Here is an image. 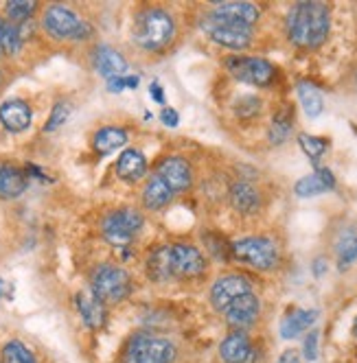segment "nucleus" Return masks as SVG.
Here are the masks:
<instances>
[{
  "instance_id": "1",
  "label": "nucleus",
  "mask_w": 357,
  "mask_h": 363,
  "mask_svg": "<svg viewBox=\"0 0 357 363\" xmlns=\"http://www.w3.org/2000/svg\"><path fill=\"white\" fill-rule=\"evenodd\" d=\"M331 27L329 9L320 3H298L287 13V35L300 48L320 46Z\"/></svg>"
},
{
  "instance_id": "2",
  "label": "nucleus",
  "mask_w": 357,
  "mask_h": 363,
  "mask_svg": "<svg viewBox=\"0 0 357 363\" xmlns=\"http://www.w3.org/2000/svg\"><path fill=\"white\" fill-rule=\"evenodd\" d=\"M134 42L145 50H160L175 35V22L169 11L149 7L136 16L134 22Z\"/></svg>"
},
{
  "instance_id": "3",
  "label": "nucleus",
  "mask_w": 357,
  "mask_h": 363,
  "mask_svg": "<svg viewBox=\"0 0 357 363\" xmlns=\"http://www.w3.org/2000/svg\"><path fill=\"white\" fill-rule=\"evenodd\" d=\"M90 289L99 302L119 304V302L130 298V294L134 289V282H132V276L127 274L123 267L112 265V263H104L92 272Z\"/></svg>"
},
{
  "instance_id": "4",
  "label": "nucleus",
  "mask_w": 357,
  "mask_h": 363,
  "mask_svg": "<svg viewBox=\"0 0 357 363\" xmlns=\"http://www.w3.org/2000/svg\"><path fill=\"white\" fill-rule=\"evenodd\" d=\"M44 29L55 40H86L92 35V27L72 9L64 5H50L42 18Z\"/></svg>"
},
{
  "instance_id": "5",
  "label": "nucleus",
  "mask_w": 357,
  "mask_h": 363,
  "mask_svg": "<svg viewBox=\"0 0 357 363\" xmlns=\"http://www.w3.org/2000/svg\"><path fill=\"white\" fill-rule=\"evenodd\" d=\"M202 29L211 35L213 42L221 44L226 48L241 50V48L250 46V42H252V27L241 24V22H235V20H228V18L217 16V13H211V16L204 18Z\"/></svg>"
},
{
  "instance_id": "6",
  "label": "nucleus",
  "mask_w": 357,
  "mask_h": 363,
  "mask_svg": "<svg viewBox=\"0 0 357 363\" xmlns=\"http://www.w3.org/2000/svg\"><path fill=\"white\" fill-rule=\"evenodd\" d=\"M233 256L237 261L254 267V269H274L278 265V247L274 241L265 239V237H246L239 239L237 243H233Z\"/></svg>"
},
{
  "instance_id": "7",
  "label": "nucleus",
  "mask_w": 357,
  "mask_h": 363,
  "mask_svg": "<svg viewBox=\"0 0 357 363\" xmlns=\"http://www.w3.org/2000/svg\"><path fill=\"white\" fill-rule=\"evenodd\" d=\"M143 215L136 208H119L101 221V232L112 245H127L143 228Z\"/></svg>"
},
{
  "instance_id": "8",
  "label": "nucleus",
  "mask_w": 357,
  "mask_h": 363,
  "mask_svg": "<svg viewBox=\"0 0 357 363\" xmlns=\"http://www.w3.org/2000/svg\"><path fill=\"white\" fill-rule=\"evenodd\" d=\"M228 70L239 82H246L250 86H270L274 79V66L263 60V57H243V55H235L226 62Z\"/></svg>"
},
{
  "instance_id": "9",
  "label": "nucleus",
  "mask_w": 357,
  "mask_h": 363,
  "mask_svg": "<svg viewBox=\"0 0 357 363\" xmlns=\"http://www.w3.org/2000/svg\"><path fill=\"white\" fill-rule=\"evenodd\" d=\"M175 346L165 337L138 335L130 348V363H173Z\"/></svg>"
},
{
  "instance_id": "10",
  "label": "nucleus",
  "mask_w": 357,
  "mask_h": 363,
  "mask_svg": "<svg viewBox=\"0 0 357 363\" xmlns=\"http://www.w3.org/2000/svg\"><path fill=\"white\" fill-rule=\"evenodd\" d=\"M246 294H252L250 280L241 274H228L215 280L211 289V304L217 311H226L235 300H239Z\"/></svg>"
},
{
  "instance_id": "11",
  "label": "nucleus",
  "mask_w": 357,
  "mask_h": 363,
  "mask_svg": "<svg viewBox=\"0 0 357 363\" xmlns=\"http://www.w3.org/2000/svg\"><path fill=\"white\" fill-rule=\"evenodd\" d=\"M171 269L173 278H197L207 272V261L195 245L175 243L171 245Z\"/></svg>"
},
{
  "instance_id": "12",
  "label": "nucleus",
  "mask_w": 357,
  "mask_h": 363,
  "mask_svg": "<svg viewBox=\"0 0 357 363\" xmlns=\"http://www.w3.org/2000/svg\"><path fill=\"white\" fill-rule=\"evenodd\" d=\"M156 175L165 182V184L173 191V193H185L191 189L193 184V171L191 164L180 158V155H169L158 164Z\"/></svg>"
},
{
  "instance_id": "13",
  "label": "nucleus",
  "mask_w": 357,
  "mask_h": 363,
  "mask_svg": "<svg viewBox=\"0 0 357 363\" xmlns=\"http://www.w3.org/2000/svg\"><path fill=\"white\" fill-rule=\"evenodd\" d=\"M259 308H261L259 298L254 296V294H246V296H241L239 300H235L231 306L224 311V313H226V322L231 324L233 328L243 330V328H248V326H252L254 322H257Z\"/></svg>"
},
{
  "instance_id": "14",
  "label": "nucleus",
  "mask_w": 357,
  "mask_h": 363,
  "mask_svg": "<svg viewBox=\"0 0 357 363\" xmlns=\"http://www.w3.org/2000/svg\"><path fill=\"white\" fill-rule=\"evenodd\" d=\"M0 123L9 129L11 134H20L31 125V108L22 99H9L0 106Z\"/></svg>"
},
{
  "instance_id": "15",
  "label": "nucleus",
  "mask_w": 357,
  "mask_h": 363,
  "mask_svg": "<svg viewBox=\"0 0 357 363\" xmlns=\"http://www.w3.org/2000/svg\"><path fill=\"white\" fill-rule=\"evenodd\" d=\"M219 357L224 359V363H252L254 348L248 335H243L241 330L228 335L219 346Z\"/></svg>"
},
{
  "instance_id": "16",
  "label": "nucleus",
  "mask_w": 357,
  "mask_h": 363,
  "mask_svg": "<svg viewBox=\"0 0 357 363\" xmlns=\"http://www.w3.org/2000/svg\"><path fill=\"white\" fill-rule=\"evenodd\" d=\"M94 68L101 77H106V79H116V77H125L127 72V62L125 57L119 53V50L110 48V46H99L94 50Z\"/></svg>"
},
{
  "instance_id": "17",
  "label": "nucleus",
  "mask_w": 357,
  "mask_h": 363,
  "mask_svg": "<svg viewBox=\"0 0 357 363\" xmlns=\"http://www.w3.org/2000/svg\"><path fill=\"white\" fill-rule=\"evenodd\" d=\"M27 191V173L11 162L0 160V199H16Z\"/></svg>"
},
{
  "instance_id": "18",
  "label": "nucleus",
  "mask_w": 357,
  "mask_h": 363,
  "mask_svg": "<svg viewBox=\"0 0 357 363\" xmlns=\"http://www.w3.org/2000/svg\"><path fill=\"white\" fill-rule=\"evenodd\" d=\"M334 186H336V177H334V173H331L329 169H324V167H318L316 173L300 177V179L296 182L294 191H296L298 197H314V195H320V193H324V191H331Z\"/></svg>"
},
{
  "instance_id": "19",
  "label": "nucleus",
  "mask_w": 357,
  "mask_h": 363,
  "mask_svg": "<svg viewBox=\"0 0 357 363\" xmlns=\"http://www.w3.org/2000/svg\"><path fill=\"white\" fill-rule=\"evenodd\" d=\"M231 203L233 208L241 215H252L261 208V195L250 182H235L231 186Z\"/></svg>"
},
{
  "instance_id": "20",
  "label": "nucleus",
  "mask_w": 357,
  "mask_h": 363,
  "mask_svg": "<svg viewBox=\"0 0 357 363\" xmlns=\"http://www.w3.org/2000/svg\"><path fill=\"white\" fill-rule=\"evenodd\" d=\"M116 173L125 182H138L147 173V158L138 149H125L116 160Z\"/></svg>"
},
{
  "instance_id": "21",
  "label": "nucleus",
  "mask_w": 357,
  "mask_h": 363,
  "mask_svg": "<svg viewBox=\"0 0 357 363\" xmlns=\"http://www.w3.org/2000/svg\"><path fill=\"white\" fill-rule=\"evenodd\" d=\"M141 199H143V206H145L147 211H160L173 199V191L165 184V182L158 175H151L145 182Z\"/></svg>"
},
{
  "instance_id": "22",
  "label": "nucleus",
  "mask_w": 357,
  "mask_h": 363,
  "mask_svg": "<svg viewBox=\"0 0 357 363\" xmlns=\"http://www.w3.org/2000/svg\"><path fill=\"white\" fill-rule=\"evenodd\" d=\"M77 308L79 315L84 320V324L92 330H99L101 326L106 324V304L99 302L92 294H79L77 296Z\"/></svg>"
},
{
  "instance_id": "23",
  "label": "nucleus",
  "mask_w": 357,
  "mask_h": 363,
  "mask_svg": "<svg viewBox=\"0 0 357 363\" xmlns=\"http://www.w3.org/2000/svg\"><path fill=\"white\" fill-rule=\"evenodd\" d=\"M213 13L241 22V24H248V27H252L261 16L259 7H254L252 3H219V5H215Z\"/></svg>"
},
{
  "instance_id": "24",
  "label": "nucleus",
  "mask_w": 357,
  "mask_h": 363,
  "mask_svg": "<svg viewBox=\"0 0 357 363\" xmlns=\"http://www.w3.org/2000/svg\"><path fill=\"white\" fill-rule=\"evenodd\" d=\"M316 318H318V311L314 308H296L280 322V335H283L285 340H292V337L307 330L316 322Z\"/></svg>"
},
{
  "instance_id": "25",
  "label": "nucleus",
  "mask_w": 357,
  "mask_h": 363,
  "mask_svg": "<svg viewBox=\"0 0 357 363\" xmlns=\"http://www.w3.org/2000/svg\"><path fill=\"white\" fill-rule=\"evenodd\" d=\"M127 145V132L123 127L110 125V127H101L92 138V147L99 153H112L114 149H121Z\"/></svg>"
},
{
  "instance_id": "26",
  "label": "nucleus",
  "mask_w": 357,
  "mask_h": 363,
  "mask_svg": "<svg viewBox=\"0 0 357 363\" xmlns=\"http://www.w3.org/2000/svg\"><path fill=\"white\" fill-rule=\"evenodd\" d=\"M147 272L149 276L158 280V282H165L169 278H173V269H171V245H160L151 252L149 261H147Z\"/></svg>"
},
{
  "instance_id": "27",
  "label": "nucleus",
  "mask_w": 357,
  "mask_h": 363,
  "mask_svg": "<svg viewBox=\"0 0 357 363\" xmlns=\"http://www.w3.org/2000/svg\"><path fill=\"white\" fill-rule=\"evenodd\" d=\"M296 90H298V99H300V106H302L304 114L312 116V118L320 116L324 110V99H322L320 90L309 82H300L296 86Z\"/></svg>"
},
{
  "instance_id": "28",
  "label": "nucleus",
  "mask_w": 357,
  "mask_h": 363,
  "mask_svg": "<svg viewBox=\"0 0 357 363\" xmlns=\"http://www.w3.org/2000/svg\"><path fill=\"white\" fill-rule=\"evenodd\" d=\"M20 48H22V33L18 29V24L0 16V53L16 55Z\"/></svg>"
},
{
  "instance_id": "29",
  "label": "nucleus",
  "mask_w": 357,
  "mask_h": 363,
  "mask_svg": "<svg viewBox=\"0 0 357 363\" xmlns=\"http://www.w3.org/2000/svg\"><path fill=\"white\" fill-rule=\"evenodd\" d=\"M290 132H292V112L287 108H283L280 112H276V116L272 118V125H270V140H272V145L285 143Z\"/></svg>"
},
{
  "instance_id": "30",
  "label": "nucleus",
  "mask_w": 357,
  "mask_h": 363,
  "mask_svg": "<svg viewBox=\"0 0 357 363\" xmlns=\"http://www.w3.org/2000/svg\"><path fill=\"white\" fill-rule=\"evenodd\" d=\"M3 363H38V359L31 352V348L13 340V342L5 344V348H3Z\"/></svg>"
},
{
  "instance_id": "31",
  "label": "nucleus",
  "mask_w": 357,
  "mask_h": 363,
  "mask_svg": "<svg viewBox=\"0 0 357 363\" xmlns=\"http://www.w3.org/2000/svg\"><path fill=\"white\" fill-rule=\"evenodd\" d=\"M35 9H38V3H33V0H11V3H7V7H5V13L16 24V22L29 20L35 13Z\"/></svg>"
},
{
  "instance_id": "32",
  "label": "nucleus",
  "mask_w": 357,
  "mask_h": 363,
  "mask_svg": "<svg viewBox=\"0 0 357 363\" xmlns=\"http://www.w3.org/2000/svg\"><path fill=\"white\" fill-rule=\"evenodd\" d=\"M298 143H300L302 151L307 153L314 162H318V160L322 158V153L326 151V140H324V138H318V136L300 134V136H298Z\"/></svg>"
},
{
  "instance_id": "33",
  "label": "nucleus",
  "mask_w": 357,
  "mask_h": 363,
  "mask_svg": "<svg viewBox=\"0 0 357 363\" xmlns=\"http://www.w3.org/2000/svg\"><path fill=\"white\" fill-rule=\"evenodd\" d=\"M338 256H340V269H346L351 263L357 261V235H353L340 243Z\"/></svg>"
},
{
  "instance_id": "34",
  "label": "nucleus",
  "mask_w": 357,
  "mask_h": 363,
  "mask_svg": "<svg viewBox=\"0 0 357 363\" xmlns=\"http://www.w3.org/2000/svg\"><path fill=\"white\" fill-rule=\"evenodd\" d=\"M68 114H70V106H68V103H55L53 112H50V116H48V121L44 125V132H55L57 127H62L66 123Z\"/></svg>"
},
{
  "instance_id": "35",
  "label": "nucleus",
  "mask_w": 357,
  "mask_h": 363,
  "mask_svg": "<svg viewBox=\"0 0 357 363\" xmlns=\"http://www.w3.org/2000/svg\"><path fill=\"white\" fill-rule=\"evenodd\" d=\"M138 86V77L134 74H125V77H116V79L108 82V90L110 92H123V90H134Z\"/></svg>"
},
{
  "instance_id": "36",
  "label": "nucleus",
  "mask_w": 357,
  "mask_h": 363,
  "mask_svg": "<svg viewBox=\"0 0 357 363\" xmlns=\"http://www.w3.org/2000/svg\"><path fill=\"white\" fill-rule=\"evenodd\" d=\"M259 99H254V96H246L237 103V114L241 116H252V114H257L259 112Z\"/></svg>"
},
{
  "instance_id": "37",
  "label": "nucleus",
  "mask_w": 357,
  "mask_h": 363,
  "mask_svg": "<svg viewBox=\"0 0 357 363\" xmlns=\"http://www.w3.org/2000/svg\"><path fill=\"white\" fill-rule=\"evenodd\" d=\"M302 350H304V359H307V361H316V357H318V330H312L307 335Z\"/></svg>"
},
{
  "instance_id": "38",
  "label": "nucleus",
  "mask_w": 357,
  "mask_h": 363,
  "mask_svg": "<svg viewBox=\"0 0 357 363\" xmlns=\"http://www.w3.org/2000/svg\"><path fill=\"white\" fill-rule=\"evenodd\" d=\"M160 121L167 125V127H177V123H180V114H177L173 108H165L160 112Z\"/></svg>"
},
{
  "instance_id": "39",
  "label": "nucleus",
  "mask_w": 357,
  "mask_h": 363,
  "mask_svg": "<svg viewBox=\"0 0 357 363\" xmlns=\"http://www.w3.org/2000/svg\"><path fill=\"white\" fill-rule=\"evenodd\" d=\"M276 363H300V354H298V350H285L278 357Z\"/></svg>"
},
{
  "instance_id": "40",
  "label": "nucleus",
  "mask_w": 357,
  "mask_h": 363,
  "mask_svg": "<svg viewBox=\"0 0 357 363\" xmlns=\"http://www.w3.org/2000/svg\"><path fill=\"white\" fill-rule=\"evenodd\" d=\"M149 96L154 99L156 103H165V94H163L160 84H151V86H149Z\"/></svg>"
},
{
  "instance_id": "41",
  "label": "nucleus",
  "mask_w": 357,
  "mask_h": 363,
  "mask_svg": "<svg viewBox=\"0 0 357 363\" xmlns=\"http://www.w3.org/2000/svg\"><path fill=\"white\" fill-rule=\"evenodd\" d=\"M324 272V261H316V265H314V274L316 276H320Z\"/></svg>"
},
{
  "instance_id": "42",
  "label": "nucleus",
  "mask_w": 357,
  "mask_h": 363,
  "mask_svg": "<svg viewBox=\"0 0 357 363\" xmlns=\"http://www.w3.org/2000/svg\"><path fill=\"white\" fill-rule=\"evenodd\" d=\"M353 335H355V340H357V320H355V324H353Z\"/></svg>"
},
{
  "instance_id": "43",
  "label": "nucleus",
  "mask_w": 357,
  "mask_h": 363,
  "mask_svg": "<svg viewBox=\"0 0 357 363\" xmlns=\"http://www.w3.org/2000/svg\"><path fill=\"white\" fill-rule=\"evenodd\" d=\"M0 79H3V74H0Z\"/></svg>"
}]
</instances>
